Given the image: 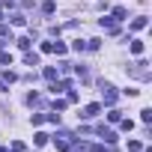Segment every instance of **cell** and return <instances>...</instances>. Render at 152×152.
I'll return each mask as SVG.
<instances>
[{
    "mask_svg": "<svg viewBox=\"0 0 152 152\" xmlns=\"http://www.w3.org/2000/svg\"><path fill=\"white\" fill-rule=\"evenodd\" d=\"M119 122H122V131H131V128H134V122H131V119H119Z\"/></svg>",
    "mask_w": 152,
    "mask_h": 152,
    "instance_id": "4fadbf2b",
    "label": "cell"
},
{
    "mask_svg": "<svg viewBox=\"0 0 152 152\" xmlns=\"http://www.w3.org/2000/svg\"><path fill=\"white\" fill-rule=\"evenodd\" d=\"M131 54H143V42L134 39V42H131Z\"/></svg>",
    "mask_w": 152,
    "mask_h": 152,
    "instance_id": "8992f818",
    "label": "cell"
},
{
    "mask_svg": "<svg viewBox=\"0 0 152 152\" xmlns=\"http://www.w3.org/2000/svg\"><path fill=\"white\" fill-rule=\"evenodd\" d=\"M54 9H57V6L51 3V0H48V3H42V12H45V15H54Z\"/></svg>",
    "mask_w": 152,
    "mask_h": 152,
    "instance_id": "5b68a950",
    "label": "cell"
},
{
    "mask_svg": "<svg viewBox=\"0 0 152 152\" xmlns=\"http://www.w3.org/2000/svg\"><path fill=\"white\" fill-rule=\"evenodd\" d=\"M102 90H104V104H113V102H116V90H113L110 84H104Z\"/></svg>",
    "mask_w": 152,
    "mask_h": 152,
    "instance_id": "6da1fadb",
    "label": "cell"
},
{
    "mask_svg": "<svg viewBox=\"0 0 152 152\" xmlns=\"http://www.w3.org/2000/svg\"><path fill=\"white\" fill-rule=\"evenodd\" d=\"M99 110H102V104H87L81 116H84V119H93V116H99Z\"/></svg>",
    "mask_w": 152,
    "mask_h": 152,
    "instance_id": "7a4b0ae2",
    "label": "cell"
},
{
    "mask_svg": "<svg viewBox=\"0 0 152 152\" xmlns=\"http://www.w3.org/2000/svg\"><path fill=\"white\" fill-rule=\"evenodd\" d=\"M125 15H128V12H125L122 6H116V9H113V21H125Z\"/></svg>",
    "mask_w": 152,
    "mask_h": 152,
    "instance_id": "277c9868",
    "label": "cell"
},
{
    "mask_svg": "<svg viewBox=\"0 0 152 152\" xmlns=\"http://www.w3.org/2000/svg\"><path fill=\"white\" fill-rule=\"evenodd\" d=\"M15 81V72H3V84H12Z\"/></svg>",
    "mask_w": 152,
    "mask_h": 152,
    "instance_id": "7c38bea8",
    "label": "cell"
},
{
    "mask_svg": "<svg viewBox=\"0 0 152 152\" xmlns=\"http://www.w3.org/2000/svg\"><path fill=\"white\" fill-rule=\"evenodd\" d=\"M107 119H110V122H119V119H122V113H119V110H110V113H107Z\"/></svg>",
    "mask_w": 152,
    "mask_h": 152,
    "instance_id": "8fae6325",
    "label": "cell"
},
{
    "mask_svg": "<svg viewBox=\"0 0 152 152\" xmlns=\"http://www.w3.org/2000/svg\"><path fill=\"white\" fill-rule=\"evenodd\" d=\"M146 24H149V21H146V18L140 15V18H134V21H131V30H143Z\"/></svg>",
    "mask_w": 152,
    "mask_h": 152,
    "instance_id": "3957f363",
    "label": "cell"
},
{
    "mask_svg": "<svg viewBox=\"0 0 152 152\" xmlns=\"http://www.w3.org/2000/svg\"><path fill=\"white\" fill-rule=\"evenodd\" d=\"M140 122H152V110H149V107L140 110Z\"/></svg>",
    "mask_w": 152,
    "mask_h": 152,
    "instance_id": "52a82bcc",
    "label": "cell"
},
{
    "mask_svg": "<svg viewBox=\"0 0 152 152\" xmlns=\"http://www.w3.org/2000/svg\"><path fill=\"white\" fill-rule=\"evenodd\" d=\"M27 66H39V54H27Z\"/></svg>",
    "mask_w": 152,
    "mask_h": 152,
    "instance_id": "30bf717a",
    "label": "cell"
},
{
    "mask_svg": "<svg viewBox=\"0 0 152 152\" xmlns=\"http://www.w3.org/2000/svg\"><path fill=\"white\" fill-rule=\"evenodd\" d=\"M54 146H57L60 152H69V140H54Z\"/></svg>",
    "mask_w": 152,
    "mask_h": 152,
    "instance_id": "9c48e42d",
    "label": "cell"
},
{
    "mask_svg": "<svg viewBox=\"0 0 152 152\" xmlns=\"http://www.w3.org/2000/svg\"><path fill=\"white\" fill-rule=\"evenodd\" d=\"M33 140H36V146H45V143H48V134H42V131H39Z\"/></svg>",
    "mask_w": 152,
    "mask_h": 152,
    "instance_id": "ba28073f",
    "label": "cell"
}]
</instances>
